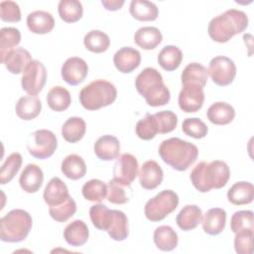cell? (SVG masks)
<instances>
[{
	"instance_id": "17",
	"label": "cell",
	"mask_w": 254,
	"mask_h": 254,
	"mask_svg": "<svg viewBox=\"0 0 254 254\" xmlns=\"http://www.w3.org/2000/svg\"><path fill=\"white\" fill-rule=\"evenodd\" d=\"M93 150L99 160L113 161L119 157L120 142L113 135H103L96 140Z\"/></svg>"
},
{
	"instance_id": "34",
	"label": "cell",
	"mask_w": 254,
	"mask_h": 254,
	"mask_svg": "<svg viewBox=\"0 0 254 254\" xmlns=\"http://www.w3.org/2000/svg\"><path fill=\"white\" fill-rule=\"evenodd\" d=\"M86 131V123L80 117L68 118L62 127V136L68 143L80 141Z\"/></svg>"
},
{
	"instance_id": "11",
	"label": "cell",
	"mask_w": 254,
	"mask_h": 254,
	"mask_svg": "<svg viewBox=\"0 0 254 254\" xmlns=\"http://www.w3.org/2000/svg\"><path fill=\"white\" fill-rule=\"evenodd\" d=\"M139 165L135 156L124 153L119 156L113 166V179L116 183L130 187L138 175Z\"/></svg>"
},
{
	"instance_id": "45",
	"label": "cell",
	"mask_w": 254,
	"mask_h": 254,
	"mask_svg": "<svg viewBox=\"0 0 254 254\" xmlns=\"http://www.w3.org/2000/svg\"><path fill=\"white\" fill-rule=\"evenodd\" d=\"M136 135L142 140H151L158 134L157 124L153 114H146L143 119H140L135 127Z\"/></svg>"
},
{
	"instance_id": "12",
	"label": "cell",
	"mask_w": 254,
	"mask_h": 254,
	"mask_svg": "<svg viewBox=\"0 0 254 254\" xmlns=\"http://www.w3.org/2000/svg\"><path fill=\"white\" fill-rule=\"evenodd\" d=\"M61 73L67 84L75 86L84 81L88 73V65L81 58L71 57L63 64Z\"/></svg>"
},
{
	"instance_id": "31",
	"label": "cell",
	"mask_w": 254,
	"mask_h": 254,
	"mask_svg": "<svg viewBox=\"0 0 254 254\" xmlns=\"http://www.w3.org/2000/svg\"><path fill=\"white\" fill-rule=\"evenodd\" d=\"M154 243L162 251H172L178 246L177 232L169 225H161L154 231Z\"/></svg>"
},
{
	"instance_id": "28",
	"label": "cell",
	"mask_w": 254,
	"mask_h": 254,
	"mask_svg": "<svg viewBox=\"0 0 254 254\" xmlns=\"http://www.w3.org/2000/svg\"><path fill=\"white\" fill-rule=\"evenodd\" d=\"M207 77V69L202 64L198 63H191L184 68L181 75V80L183 85L192 84L203 88L206 84Z\"/></svg>"
},
{
	"instance_id": "20",
	"label": "cell",
	"mask_w": 254,
	"mask_h": 254,
	"mask_svg": "<svg viewBox=\"0 0 254 254\" xmlns=\"http://www.w3.org/2000/svg\"><path fill=\"white\" fill-rule=\"evenodd\" d=\"M226 223V211L220 207L208 209L201 219L202 229L208 235H218L224 228Z\"/></svg>"
},
{
	"instance_id": "16",
	"label": "cell",
	"mask_w": 254,
	"mask_h": 254,
	"mask_svg": "<svg viewBox=\"0 0 254 254\" xmlns=\"http://www.w3.org/2000/svg\"><path fill=\"white\" fill-rule=\"evenodd\" d=\"M44 182V173L42 169L35 164H28L22 171L19 178V185L21 189L28 192H37Z\"/></svg>"
},
{
	"instance_id": "22",
	"label": "cell",
	"mask_w": 254,
	"mask_h": 254,
	"mask_svg": "<svg viewBox=\"0 0 254 254\" xmlns=\"http://www.w3.org/2000/svg\"><path fill=\"white\" fill-rule=\"evenodd\" d=\"M89 236V230L84 221L76 219L66 225L64 230V238L65 242L73 247L84 245Z\"/></svg>"
},
{
	"instance_id": "23",
	"label": "cell",
	"mask_w": 254,
	"mask_h": 254,
	"mask_svg": "<svg viewBox=\"0 0 254 254\" xmlns=\"http://www.w3.org/2000/svg\"><path fill=\"white\" fill-rule=\"evenodd\" d=\"M206 116L209 122L214 125H226L234 119L235 110L229 103L217 101L208 107Z\"/></svg>"
},
{
	"instance_id": "33",
	"label": "cell",
	"mask_w": 254,
	"mask_h": 254,
	"mask_svg": "<svg viewBox=\"0 0 254 254\" xmlns=\"http://www.w3.org/2000/svg\"><path fill=\"white\" fill-rule=\"evenodd\" d=\"M47 102L52 110L56 112L64 111L69 107L71 103L70 93L64 86H54L49 90L47 94Z\"/></svg>"
},
{
	"instance_id": "19",
	"label": "cell",
	"mask_w": 254,
	"mask_h": 254,
	"mask_svg": "<svg viewBox=\"0 0 254 254\" xmlns=\"http://www.w3.org/2000/svg\"><path fill=\"white\" fill-rule=\"evenodd\" d=\"M69 196L66 185L58 177L50 180L44 190V200L49 206H55L63 203Z\"/></svg>"
},
{
	"instance_id": "14",
	"label": "cell",
	"mask_w": 254,
	"mask_h": 254,
	"mask_svg": "<svg viewBox=\"0 0 254 254\" xmlns=\"http://www.w3.org/2000/svg\"><path fill=\"white\" fill-rule=\"evenodd\" d=\"M140 186L145 190H155L164 179V173L161 166L154 160L146 161L138 172Z\"/></svg>"
},
{
	"instance_id": "49",
	"label": "cell",
	"mask_w": 254,
	"mask_h": 254,
	"mask_svg": "<svg viewBox=\"0 0 254 254\" xmlns=\"http://www.w3.org/2000/svg\"><path fill=\"white\" fill-rule=\"evenodd\" d=\"M254 231H242L235 234L234 249L238 254H251Z\"/></svg>"
},
{
	"instance_id": "7",
	"label": "cell",
	"mask_w": 254,
	"mask_h": 254,
	"mask_svg": "<svg viewBox=\"0 0 254 254\" xmlns=\"http://www.w3.org/2000/svg\"><path fill=\"white\" fill-rule=\"evenodd\" d=\"M179 205L178 194L171 190H164L149 199L144 207V213L148 220L157 222L163 220L175 211Z\"/></svg>"
},
{
	"instance_id": "32",
	"label": "cell",
	"mask_w": 254,
	"mask_h": 254,
	"mask_svg": "<svg viewBox=\"0 0 254 254\" xmlns=\"http://www.w3.org/2000/svg\"><path fill=\"white\" fill-rule=\"evenodd\" d=\"M183 61L182 51L174 45H168L164 47L158 55V63L160 66L167 70L173 71L177 69Z\"/></svg>"
},
{
	"instance_id": "4",
	"label": "cell",
	"mask_w": 254,
	"mask_h": 254,
	"mask_svg": "<svg viewBox=\"0 0 254 254\" xmlns=\"http://www.w3.org/2000/svg\"><path fill=\"white\" fill-rule=\"evenodd\" d=\"M135 87L152 107L163 106L170 101V90L164 83L162 74L154 67H146L137 75Z\"/></svg>"
},
{
	"instance_id": "8",
	"label": "cell",
	"mask_w": 254,
	"mask_h": 254,
	"mask_svg": "<svg viewBox=\"0 0 254 254\" xmlns=\"http://www.w3.org/2000/svg\"><path fill=\"white\" fill-rule=\"evenodd\" d=\"M58 147L56 135L47 129H39L30 134L27 140L29 154L38 160H45L54 155Z\"/></svg>"
},
{
	"instance_id": "42",
	"label": "cell",
	"mask_w": 254,
	"mask_h": 254,
	"mask_svg": "<svg viewBox=\"0 0 254 254\" xmlns=\"http://www.w3.org/2000/svg\"><path fill=\"white\" fill-rule=\"evenodd\" d=\"M230 229L236 234L242 231L254 230V214L252 210H239L233 213L230 219Z\"/></svg>"
},
{
	"instance_id": "15",
	"label": "cell",
	"mask_w": 254,
	"mask_h": 254,
	"mask_svg": "<svg viewBox=\"0 0 254 254\" xmlns=\"http://www.w3.org/2000/svg\"><path fill=\"white\" fill-rule=\"evenodd\" d=\"M113 64L120 72L130 73L140 65L141 54L132 47H123L114 54Z\"/></svg>"
},
{
	"instance_id": "25",
	"label": "cell",
	"mask_w": 254,
	"mask_h": 254,
	"mask_svg": "<svg viewBox=\"0 0 254 254\" xmlns=\"http://www.w3.org/2000/svg\"><path fill=\"white\" fill-rule=\"evenodd\" d=\"M254 198V187L249 182H237L227 191V199L234 205L249 204Z\"/></svg>"
},
{
	"instance_id": "43",
	"label": "cell",
	"mask_w": 254,
	"mask_h": 254,
	"mask_svg": "<svg viewBox=\"0 0 254 254\" xmlns=\"http://www.w3.org/2000/svg\"><path fill=\"white\" fill-rule=\"evenodd\" d=\"M76 211V203L69 195L63 203L55 206H50L49 213L53 219L58 222H65Z\"/></svg>"
},
{
	"instance_id": "9",
	"label": "cell",
	"mask_w": 254,
	"mask_h": 254,
	"mask_svg": "<svg viewBox=\"0 0 254 254\" xmlns=\"http://www.w3.org/2000/svg\"><path fill=\"white\" fill-rule=\"evenodd\" d=\"M207 73L213 83L218 86H226L232 83L236 76V65L231 59L217 56L209 62Z\"/></svg>"
},
{
	"instance_id": "39",
	"label": "cell",
	"mask_w": 254,
	"mask_h": 254,
	"mask_svg": "<svg viewBox=\"0 0 254 254\" xmlns=\"http://www.w3.org/2000/svg\"><path fill=\"white\" fill-rule=\"evenodd\" d=\"M81 191L85 199L89 201L101 202L107 196L108 187L102 181L92 179L83 185Z\"/></svg>"
},
{
	"instance_id": "30",
	"label": "cell",
	"mask_w": 254,
	"mask_h": 254,
	"mask_svg": "<svg viewBox=\"0 0 254 254\" xmlns=\"http://www.w3.org/2000/svg\"><path fill=\"white\" fill-rule=\"evenodd\" d=\"M131 16L138 21H155L159 16V9L151 1L132 0L129 8Z\"/></svg>"
},
{
	"instance_id": "46",
	"label": "cell",
	"mask_w": 254,
	"mask_h": 254,
	"mask_svg": "<svg viewBox=\"0 0 254 254\" xmlns=\"http://www.w3.org/2000/svg\"><path fill=\"white\" fill-rule=\"evenodd\" d=\"M182 130L186 135L194 139L204 138L208 132L206 124L196 117L185 119L182 124Z\"/></svg>"
},
{
	"instance_id": "37",
	"label": "cell",
	"mask_w": 254,
	"mask_h": 254,
	"mask_svg": "<svg viewBox=\"0 0 254 254\" xmlns=\"http://www.w3.org/2000/svg\"><path fill=\"white\" fill-rule=\"evenodd\" d=\"M84 47L95 54L105 52L110 46V39L107 34L100 30H91L83 38Z\"/></svg>"
},
{
	"instance_id": "6",
	"label": "cell",
	"mask_w": 254,
	"mask_h": 254,
	"mask_svg": "<svg viewBox=\"0 0 254 254\" xmlns=\"http://www.w3.org/2000/svg\"><path fill=\"white\" fill-rule=\"evenodd\" d=\"M117 97V89L113 83L104 79H96L85 85L79 92V102L87 110H97L112 104Z\"/></svg>"
},
{
	"instance_id": "47",
	"label": "cell",
	"mask_w": 254,
	"mask_h": 254,
	"mask_svg": "<svg viewBox=\"0 0 254 254\" xmlns=\"http://www.w3.org/2000/svg\"><path fill=\"white\" fill-rule=\"evenodd\" d=\"M107 187V199L109 202L114 204H124L129 201L130 195L126 192V186L116 183L114 180H110Z\"/></svg>"
},
{
	"instance_id": "40",
	"label": "cell",
	"mask_w": 254,
	"mask_h": 254,
	"mask_svg": "<svg viewBox=\"0 0 254 254\" xmlns=\"http://www.w3.org/2000/svg\"><path fill=\"white\" fill-rule=\"evenodd\" d=\"M21 42V33L14 27H4L0 30V56L1 60Z\"/></svg>"
},
{
	"instance_id": "48",
	"label": "cell",
	"mask_w": 254,
	"mask_h": 254,
	"mask_svg": "<svg viewBox=\"0 0 254 254\" xmlns=\"http://www.w3.org/2000/svg\"><path fill=\"white\" fill-rule=\"evenodd\" d=\"M0 18L4 22L16 23L21 20V10L14 1H2L0 3Z\"/></svg>"
},
{
	"instance_id": "1",
	"label": "cell",
	"mask_w": 254,
	"mask_h": 254,
	"mask_svg": "<svg viewBox=\"0 0 254 254\" xmlns=\"http://www.w3.org/2000/svg\"><path fill=\"white\" fill-rule=\"evenodd\" d=\"M190 178L196 190L207 192L212 189L225 187L230 178V170L223 161L215 160L209 163L202 161L192 169Z\"/></svg>"
},
{
	"instance_id": "27",
	"label": "cell",
	"mask_w": 254,
	"mask_h": 254,
	"mask_svg": "<svg viewBox=\"0 0 254 254\" xmlns=\"http://www.w3.org/2000/svg\"><path fill=\"white\" fill-rule=\"evenodd\" d=\"M163 35L161 31L152 26H146L138 29L134 35V42L143 50H153L161 44Z\"/></svg>"
},
{
	"instance_id": "41",
	"label": "cell",
	"mask_w": 254,
	"mask_h": 254,
	"mask_svg": "<svg viewBox=\"0 0 254 254\" xmlns=\"http://www.w3.org/2000/svg\"><path fill=\"white\" fill-rule=\"evenodd\" d=\"M23 159L21 154L15 152L9 155L3 163L0 171V184L5 185L10 183L19 172Z\"/></svg>"
},
{
	"instance_id": "21",
	"label": "cell",
	"mask_w": 254,
	"mask_h": 254,
	"mask_svg": "<svg viewBox=\"0 0 254 254\" xmlns=\"http://www.w3.org/2000/svg\"><path fill=\"white\" fill-rule=\"evenodd\" d=\"M28 29L38 35L50 33L55 27V19L53 15L47 11L37 10L31 12L27 16Z\"/></svg>"
},
{
	"instance_id": "2",
	"label": "cell",
	"mask_w": 254,
	"mask_h": 254,
	"mask_svg": "<svg viewBox=\"0 0 254 254\" xmlns=\"http://www.w3.org/2000/svg\"><path fill=\"white\" fill-rule=\"evenodd\" d=\"M159 156L174 170L187 171L197 159V147L180 138H170L164 140L159 146Z\"/></svg>"
},
{
	"instance_id": "3",
	"label": "cell",
	"mask_w": 254,
	"mask_h": 254,
	"mask_svg": "<svg viewBox=\"0 0 254 254\" xmlns=\"http://www.w3.org/2000/svg\"><path fill=\"white\" fill-rule=\"evenodd\" d=\"M247 27L248 17L246 13L237 9H229L210 20L207 33L212 41L222 44L242 33Z\"/></svg>"
},
{
	"instance_id": "29",
	"label": "cell",
	"mask_w": 254,
	"mask_h": 254,
	"mask_svg": "<svg viewBox=\"0 0 254 254\" xmlns=\"http://www.w3.org/2000/svg\"><path fill=\"white\" fill-rule=\"evenodd\" d=\"M61 170L67 179L76 181L85 176L86 165L80 156L76 154H70L63 160Z\"/></svg>"
},
{
	"instance_id": "24",
	"label": "cell",
	"mask_w": 254,
	"mask_h": 254,
	"mask_svg": "<svg viewBox=\"0 0 254 254\" xmlns=\"http://www.w3.org/2000/svg\"><path fill=\"white\" fill-rule=\"evenodd\" d=\"M202 219V211L195 204L184 206L176 217L177 225L184 231L194 229Z\"/></svg>"
},
{
	"instance_id": "5",
	"label": "cell",
	"mask_w": 254,
	"mask_h": 254,
	"mask_svg": "<svg viewBox=\"0 0 254 254\" xmlns=\"http://www.w3.org/2000/svg\"><path fill=\"white\" fill-rule=\"evenodd\" d=\"M33 219L30 213L24 209L10 210L0 219V239L3 242H21L31 231Z\"/></svg>"
},
{
	"instance_id": "26",
	"label": "cell",
	"mask_w": 254,
	"mask_h": 254,
	"mask_svg": "<svg viewBox=\"0 0 254 254\" xmlns=\"http://www.w3.org/2000/svg\"><path fill=\"white\" fill-rule=\"evenodd\" d=\"M42 110L41 100L35 95L22 96L16 103L15 111L17 116L22 120L35 119Z\"/></svg>"
},
{
	"instance_id": "35",
	"label": "cell",
	"mask_w": 254,
	"mask_h": 254,
	"mask_svg": "<svg viewBox=\"0 0 254 254\" xmlns=\"http://www.w3.org/2000/svg\"><path fill=\"white\" fill-rule=\"evenodd\" d=\"M106 232L115 241L125 240L129 234L127 215L121 210L112 209L111 224Z\"/></svg>"
},
{
	"instance_id": "38",
	"label": "cell",
	"mask_w": 254,
	"mask_h": 254,
	"mask_svg": "<svg viewBox=\"0 0 254 254\" xmlns=\"http://www.w3.org/2000/svg\"><path fill=\"white\" fill-rule=\"evenodd\" d=\"M89 216L95 228L107 231L112 220V209L102 203H97L90 207Z\"/></svg>"
},
{
	"instance_id": "50",
	"label": "cell",
	"mask_w": 254,
	"mask_h": 254,
	"mask_svg": "<svg viewBox=\"0 0 254 254\" xmlns=\"http://www.w3.org/2000/svg\"><path fill=\"white\" fill-rule=\"evenodd\" d=\"M124 0H102L101 4L103 7L108 11H116L121 9V7L124 5Z\"/></svg>"
},
{
	"instance_id": "44",
	"label": "cell",
	"mask_w": 254,
	"mask_h": 254,
	"mask_svg": "<svg viewBox=\"0 0 254 254\" xmlns=\"http://www.w3.org/2000/svg\"><path fill=\"white\" fill-rule=\"evenodd\" d=\"M154 115L158 133L159 134H167L176 129L178 124V116L171 110H164L157 112Z\"/></svg>"
},
{
	"instance_id": "18",
	"label": "cell",
	"mask_w": 254,
	"mask_h": 254,
	"mask_svg": "<svg viewBox=\"0 0 254 254\" xmlns=\"http://www.w3.org/2000/svg\"><path fill=\"white\" fill-rule=\"evenodd\" d=\"M31 54L24 48H17L10 51L1 60L8 71L13 74H19L24 72L26 67L32 62Z\"/></svg>"
},
{
	"instance_id": "10",
	"label": "cell",
	"mask_w": 254,
	"mask_h": 254,
	"mask_svg": "<svg viewBox=\"0 0 254 254\" xmlns=\"http://www.w3.org/2000/svg\"><path fill=\"white\" fill-rule=\"evenodd\" d=\"M47 80V69L38 60H33L23 72L21 78L22 88L29 94L35 95L42 91Z\"/></svg>"
},
{
	"instance_id": "36",
	"label": "cell",
	"mask_w": 254,
	"mask_h": 254,
	"mask_svg": "<svg viewBox=\"0 0 254 254\" xmlns=\"http://www.w3.org/2000/svg\"><path fill=\"white\" fill-rule=\"evenodd\" d=\"M58 12L64 22L75 23L82 17L83 8L80 1L61 0L58 5Z\"/></svg>"
},
{
	"instance_id": "13",
	"label": "cell",
	"mask_w": 254,
	"mask_h": 254,
	"mask_svg": "<svg viewBox=\"0 0 254 254\" xmlns=\"http://www.w3.org/2000/svg\"><path fill=\"white\" fill-rule=\"evenodd\" d=\"M204 101L203 88L197 85L187 84L183 85L179 93V107L186 113H192L198 111Z\"/></svg>"
}]
</instances>
